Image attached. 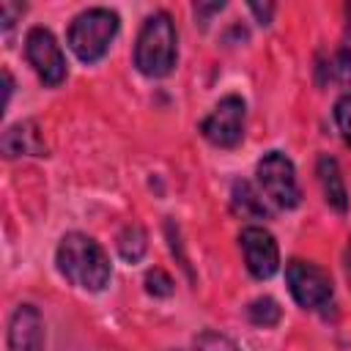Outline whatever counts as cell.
<instances>
[{"mask_svg": "<svg viewBox=\"0 0 351 351\" xmlns=\"http://www.w3.org/2000/svg\"><path fill=\"white\" fill-rule=\"evenodd\" d=\"M55 263L58 271L77 288L99 293L107 288L112 277V266L101 244L85 233H66L55 250Z\"/></svg>", "mask_w": 351, "mask_h": 351, "instance_id": "obj_1", "label": "cell"}, {"mask_svg": "<svg viewBox=\"0 0 351 351\" xmlns=\"http://www.w3.org/2000/svg\"><path fill=\"white\" fill-rule=\"evenodd\" d=\"M178 58V33L170 14L156 11L151 14L134 44V66L145 77H167Z\"/></svg>", "mask_w": 351, "mask_h": 351, "instance_id": "obj_2", "label": "cell"}, {"mask_svg": "<svg viewBox=\"0 0 351 351\" xmlns=\"http://www.w3.org/2000/svg\"><path fill=\"white\" fill-rule=\"evenodd\" d=\"M118 27H121V19L115 11L101 8V5L85 8L82 14L71 19L66 41L82 63H96L107 55L112 38L118 36Z\"/></svg>", "mask_w": 351, "mask_h": 351, "instance_id": "obj_3", "label": "cell"}, {"mask_svg": "<svg viewBox=\"0 0 351 351\" xmlns=\"http://www.w3.org/2000/svg\"><path fill=\"white\" fill-rule=\"evenodd\" d=\"M263 197H269L280 208H296L302 200V189L296 181V167L282 151H269L255 167Z\"/></svg>", "mask_w": 351, "mask_h": 351, "instance_id": "obj_4", "label": "cell"}, {"mask_svg": "<svg viewBox=\"0 0 351 351\" xmlns=\"http://www.w3.org/2000/svg\"><path fill=\"white\" fill-rule=\"evenodd\" d=\"M285 282H288V291H291L293 302L304 310H321L335 296L332 277L313 261H302V258L288 261Z\"/></svg>", "mask_w": 351, "mask_h": 351, "instance_id": "obj_5", "label": "cell"}, {"mask_svg": "<svg viewBox=\"0 0 351 351\" xmlns=\"http://www.w3.org/2000/svg\"><path fill=\"white\" fill-rule=\"evenodd\" d=\"M25 58H27V63L33 66V71L38 74V80L47 88H58L69 74L66 55H63L58 38L52 36V30L41 27V25L27 30V36H25Z\"/></svg>", "mask_w": 351, "mask_h": 351, "instance_id": "obj_6", "label": "cell"}, {"mask_svg": "<svg viewBox=\"0 0 351 351\" xmlns=\"http://www.w3.org/2000/svg\"><path fill=\"white\" fill-rule=\"evenodd\" d=\"M247 104L241 96L230 93L214 104V110L200 121V134L217 148H236L244 137Z\"/></svg>", "mask_w": 351, "mask_h": 351, "instance_id": "obj_7", "label": "cell"}, {"mask_svg": "<svg viewBox=\"0 0 351 351\" xmlns=\"http://www.w3.org/2000/svg\"><path fill=\"white\" fill-rule=\"evenodd\" d=\"M239 247L244 255V266L255 280H269L280 269V247L274 236L261 225H247L239 233Z\"/></svg>", "mask_w": 351, "mask_h": 351, "instance_id": "obj_8", "label": "cell"}, {"mask_svg": "<svg viewBox=\"0 0 351 351\" xmlns=\"http://www.w3.org/2000/svg\"><path fill=\"white\" fill-rule=\"evenodd\" d=\"M8 351H44V318L36 304H19L8 321Z\"/></svg>", "mask_w": 351, "mask_h": 351, "instance_id": "obj_9", "label": "cell"}, {"mask_svg": "<svg viewBox=\"0 0 351 351\" xmlns=\"http://www.w3.org/2000/svg\"><path fill=\"white\" fill-rule=\"evenodd\" d=\"M0 148L8 159L14 156H47V145L36 121H19L8 126L0 137Z\"/></svg>", "mask_w": 351, "mask_h": 351, "instance_id": "obj_10", "label": "cell"}, {"mask_svg": "<svg viewBox=\"0 0 351 351\" xmlns=\"http://www.w3.org/2000/svg\"><path fill=\"white\" fill-rule=\"evenodd\" d=\"M315 176H318V184L324 189V200L337 214H346L348 211V192H346V181L340 176L337 159H332L329 154H321L315 162Z\"/></svg>", "mask_w": 351, "mask_h": 351, "instance_id": "obj_11", "label": "cell"}, {"mask_svg": "<svg viewBox=\"0 0 351 351\" xmlns=\"http://www.w3.org/2000/svg\"><path fill=\"white\" fill-rule=\"evenodd\" d=\"M230 203H233V211L241 214V217H250V219H269V206L263 203V197L252 189L250 181H236L233 189H230Z\"/></svg>", "mask_w": 351, "mask_h": 351, "instance_id": "obj_12", "label": "cell"}, {"mask_svg": "<svg viewBox=\"0 0 351 351\" xmlns=\"http://www.w3.org/2000/svg\"><path fill=\"white\" fill-rule=\"evenodd\" d=\"M145 250H148V233H145V228L137 225V222L126 225L121 230V236H118V252H121V258L126 263H137L145 255Z\"/></svg>", "mask_w": 351, "mask_h": 351, "instance_id": "obj_13", "label": "cell"}, {"mask_svg": "<svg viewBox=\"0 0 351 351\" xmlns=\"http://www.w3.org/2000/svg\"><path fill=\"white\" fill-rule=\"evenodd\" d=\"M247 318H250V324L269 329V326H277L280 324L282 310H280V304L271 296H258V299H252L247 304Z\"/></svg>", "mask_w": 351, "mask_h": 351, "instance_id": "obj_14", "label": "cell"}, {"mask_svg": "<svg viewBox=\"0 0 351 351\" xmlns=\"http://www.w3.org/2000/svg\"><path fill=\"white\" fill-rule=\"evenodd\" d=\"M326 74H329V80H337L340 85L351 82V44H348V41L329 58Z\"/></svg>", "mask_w": 351, "mask_h": 351, "instance_id": "obj_15", "label": "cell"}, {"mask_svg": "<svg viewBox=\"0 0 351 351\" xmlns=\"http://www.w3.org/2000/svg\"><path fill=\"white\" fill-rule=\"evenodd\" d=\"M195 348H197V351H241L228 335L214 332V329H203V332L195 337Z\"/></svg>", "mask_w": 351, "mask_h": 351, "instance_id": "obj_16", "label": "cell"}, {"mask_svg": "<svg viewBox=\"0 0 351 351\" xmlns=\"http://www.w3.org/2000/svg\"><path fill=\"white\" fill-rule=\"evenodd\" d=\"M173 277L165 271V269H148L145 271V291L151 293V296H170L173 293Z\"/></svg>", "mask_w": 351, "mask_h": 351, "instance_id": "obj_17", "label": "cell"}, {"mask_svg": "<svg viewBox=\"0 0 351 351\" xmlns=\"http://www.w3.org/2000/svg\"><path fill=\"white\" fill-rule=\"evenodd\" d=\"M335 123H337L343 140L351 145V93L337 99V104H335Z\"/></svg>", "mask_w": 351, "mask_h": 351, "instance_id": "obj_18", "label": "cell"}, {"mask_svg": "<svg viewBox=\"0 0 351 351\" xmlns=\"http://www.w3.org/2000/svg\"><path fill=\"white\" fill-rule=\"evenodd\" d=\"M25 11V5H14V3H0V19H3V27L8 30L14 25V19Z\"/></svg>", "mask_w": 351, "mask_h": 351, "instance_id": "obj_19", "label": "cell"}, {"mask_svg": "<svg viewBox=\"0 0 351 351\" xmlns=\"http://www.w3.org/2000/svg\"><path fill=\"white\" fill-rule=\"evenodd\" d=\"M250 11H252V14L261 19V25H269V22H271V11H274V5H269V3H266V5L250 3Z\"/></svg>", "mask_w": 351, "mask_h": 351, "instance_id": "obj_20", "label": "cell"}, {"mask_svg": "<svg viewBox=\"0 0 351 351\" xmlns=\"http://www.w3.org/2000/svg\"><path fill=\"white\" fill-rule=\"evenodd\" d=\"M225 8V3H211V5H195V16H203L200 22H206V16L208 14H214V11H222Z\"/></svg>", "mask_w": 351, "mask_h": 351, "instance_id": "obj_21", "label": "cell"}, {"mask_svg": "<svg viewBox=\"0 0 351 351\" xmlns=\"http://www.w3.org/2000/svg\"><path fill=\"white\" fill-rule=\"evenodd\" d=\"M346 274H348V282H351V250H348V255H346Z\"/></svg>", "mask_w": 351, "mask_h": 351, "instance_id": "obj_22", "label": "cell"}, {"mask_svg": "<svg viewBox=\"0 0 351 351\" xmlns=\"http://www.w3.org/2000/svg\"><path fill=\"white\" fill-rule=\"evenodd\" d=\"M348 250H351V247H348Z\"/></svg>", "mask_w": 351, "mask_h": 351, "instance_id": "obj_23", "label": "cell"}]
</instances>
